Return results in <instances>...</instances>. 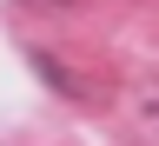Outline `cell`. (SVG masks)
Segmentation results:
<instances>
[{
	"label": "cell",
	"instance_id": "1",
	"mask_svg": "<svg viewBox=\"0 0 159 146\" xmlns=\"http://www.w3.org/2000/svg\"><path fill=\"white\" fill-rule=\"evenodd\" d=\"M33 67H40V73H47V80H53V87H60V93H86V87H80V80H73L66 67H60V60H53V53H40V47H33Z\"/></svg>",
	"mask_w": 159,
	"mask_h": 146
},
{
	"label": "cell",
	"instance_id": "3",
	"mask_svg": "<svg viewBox=\"0 0 159 146\" xmlns=\"http://www.w3.org/2000/svg\"><path fill=\"white\" fill-rule=\"evenodd\" d=\"M27 7H60V13H73V7H93V0H27Z\"/></svg>",
	"mask_w": 159,
	"mask_h": 146
},
{
	"label": "cell",
	"instance_id": "2",
	"mask_svg": "<svg viewBox=\"0 0 159 146\" xmlns=\"http://www.w3.org/2000/svg\"><path fill=\"white\" fill-rule=\"evenodd\" d=\"M139 113H146V120H152V126H159V80H152V87H146V93H139Z\"/></svg>",
	"mask_w": 159,
	"mask_h": 146
}]
</instances>
